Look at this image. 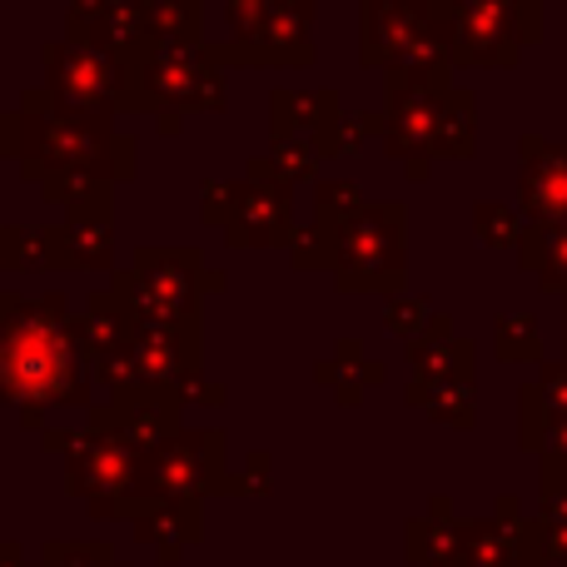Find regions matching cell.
I'll list each match as a JSON object with an SVG mask.
<instances>
[{"label":"cell","instance_id":"cell-1","mask_svg":"<svg viewBox=\"0 0 567 567\" xmlns=\"http://www.w3.org/2000/svg\"><path fill=\"white\" fill-rule=\"evenodd\" d=\"M65 293H0V403L20 409L25 429H45V409H90V379L70 339Z\"/></svg>","mask_w":567,"mask_h":567},{"label":"cell","instance_id":"cell-2","mask_svg":"<svg viewBox=\"0 0 567 567\" xmlns=\"http://www.w3.org/2000/svg\"><path fill=\"white\" fill-rule=\"evenodd\" d=\"M0 155H16L35 185L55 175H95L110 185L135 179V140L100 120L65 115L45 85L25 90L20 110L0 115Z\"/></svg>","mask_w":567,"mask_h":567},{"label":"cell","instance_id":"cell-3","mask_svg":"<svg viewBox=\"0 0 567 567\" xmlns=\"http://www.w3.org/2000/svg\"><path fill=\"white\" fill-rule=\"evenodd\" d=\"M383 150L409 165V179H429L433 159H468L478 140V95L453 75L383 70Z\"/></svg>","mask_w":567,"mask_h":567},{"label":"cell","instance_id":"cell-4","mask_svg":"<svg viewBox=\"0 0 567 567\" xmlns=\"http://www.w3.org/2000/svg\"><path fill=\"white\" fill-rule=\"evenodd\" d=\"M293 269H333L339 289L349 293H403L409 275V209L399 199L389 205H363L353 219L323 229L313 225L299 245L289 249Z\"/></svg>","mask_w":567,"mask_h":567},{"label":"cell","instance_id":"cell-5","mask_svg":"<svg viewBox=\"0 0 567 567\" xmlns=\"http://www.w3.org/2000/svg\"><path fill=\"white\" fill-rule=\"evenodd\" d=\"M120 110L155 115L159 135H179L185 115H215L225 110V65L215 50L185 45V40H145L125 60V95Z\"/></svg>","mask_w":567,"mask_h":567},{"label":"cell","instance_id":"cell-6","mask_svg":"<svg viewBox=\"0 0 567 567\" xmlns=\"http://www.w3.org/2000/svg\"><path fill=\"white\" fill-rule=\"evenodd\" d=\"M225 289L195 245H140L135 265L110 275V299L130 323H199V293Z\"/></svg>","mask_w":567,"mask_h":567},{"label":"cell","instance_id":"cell-7","mask_svg":"<svg viewBox=\"0 0 567 567\" xmlns=\"http://www.w3.org/2000/svg\"><path fill=\"white\" fill-rule=\"evenodd\" d=\"M359 60L409 75H453V25L429 0H359Z\"/></svg>","mask_w":567,"mask_h":567},{"label":"cell","instance_id":"cell-8","mask_svg":"<svg viewBox=\"0 0 567 567\" xmlns=\"http://www.w3.org/2000/svg\"><path fill=\"white\" fill-rule=\"evenodd\" d=\"M453 25V65H518L543 40V0H429Z\"/></svg>","mask_w":567,"mask_h":567},{"label":"cell","instance_id":"cell-9","mask_svg":"<svg viewBox=\"0 0 567 567\" xmlns=\"http://www.w3.org/2000/svg\"><path fill=\"white\" fill-rule=\"evenodd\" d=\"M229 478L235 473L225 468V439L215 429H195V433L185 429L165 449L145 453L135 513L150 508V503H205L209 493H229Z\"/></svg>","mask_w":567,"mask_h":567},{"label":"cell","instance_id":"cell-10","mask_svg":"<svg viewBox=\"0 0 567 567\" xmlns=\"http://www.w3.org/2000/svg\"><path fill=\"white\" fill-rule=\"evenodd\" d=\"M145 473V453L120 443L115 433L80 429L75 449L65 453V488L90 503V518H130Z\"/></svg>","mask_w":567,"mask_h":567},{"label":"cell","instance_id":"cell-11","mask_svg":"<svg viewBox=\"0 0 567 567\" xmlns=\"http://www.w3.org/2000/svg\"><path fill=\"white\" fill-rule=\"evenodd\" d=\"M40 65H45V90L65 115L115 125L120 95H125V65L115 55H100L75 40H50L40 50Z\"/></svg>","mask_w":567,"mask_h":567},{"label":"cell","instance_id":"cell-12","mask_svg":"<svg viewBox=\"0 0 567 567\" xmlns=\"http://www.w3.org/2000/svg\"><path fill=\"white\" fill-rule=\"evenodd\" d=\"M453 567H548L538 518H528L523 503L513 493H503L488 518H468Z\"/></svg>","mask_w":567,"mask_h":567},{"label":"cell","instance_id":"cell-13","mask_svg":"<svg viewBox=\"0 0 567 567\" xmlns=\"http://www.w3.org/2000/svg\"><path fill=\"white\" fill-rule=\"evenodd\" d=\"M313 0H289L229 45H209L219 65H309L313 60Z\"/></svg>","mask_w":567,"mask_h":567},{"label":"cell","instance_id":"cell-14","mask_svg":"<svg viewBox=\"0 0 567 567\" xmlns=\"http://www.w3.org/2000/svg\"><path fill=\"white\" fill-rule=\"evenodd\" d=\"M219 229L235 249H293L303 239V229L293 225V195L284 185H265V179H239L229 189V215Z\"/></svg>","mask_w":567,"mask_h":567},{"label":"cell","instance_id":"cell-15","mask_svg":"<svg viewBox=\"0 0 567 567\" xmlns=\"http://www.w3.org/2000/svg\"><path fill=\"white\" fill-rule=\"evenodd\" d=\"M518 205L528 225H567V140H518Z\"/></svg>","mask_w":567,"mask_h":567},{"label":"cell","instance_id":"cell-16","mask_svg":"<svg viewBox=\"0 0 567 567\" xmlns=\"http://www.w3.org/2000/svg\"><path fill=\"white\" fill-rule=\"evenodd\" d=\"M343 120L339 110V90L319 85V90H269V135L275 140H319L329 135Z\"/></svg>","mask_w":567,"mask_h":567},{"label":"cell","instance_id":"cell-17","mask_svg":"<svg viewBox=\"0 0 567 567\" xmlns=\"http://www.w3.org/2000/svg\"><path fill=\"white\" fill-rule=\"evenodd\" d=\"M473 339L453 333L449 313H433V323L423 329V339L409 343V369L413 379H473Z\"/></svg>","mask_w":567,"mask_h":567},{"label":"cell","instance_id":"cell-18","mask_svg":"<svg viewBox=\"0 0 567 567\" xmlns=\"http://www.w3.org/2000/svg\"><path fill=\"white\" fill-rule=\"evenodd\" d=\"M463 533H468V518H458L453 503L439 493V498L429 503V513L409 523V563L453 567V558H458V548H463Z\"/></svg>","mask_w":567,"mask_h":567},{"label":"cell","instance_id":"cell-19","mask_svg":"<svg viewBox=\"0 0 567 567\" xmlns=\"http://www.w3.org/2000/svg\"><path fill=\"white\" fill-rule=\"evenodd\" d=\"M135 538L159 553V563H179L189 543H199V503H150L135 518Z\"/></svg>","mask_w":567,"mask_h":567},{"label":"cell","instance_id":"cell-20","mask_svg":"<svg viewBox=\"0 0 567 567\" xmlns=\"http://www.w3.org/2000/svg\"><path fill=\"white\" fill-rule=\"evenodd\" d=\"M50 229H55V269H115L110 219H65Z\"/></svg>","mask_w":567,"mask_h":567},{"label":"cell","instance_id":"cell-21","mask_svg":"<svg viewBox=\"0 0 567 567\" xmlns=\"http://www.w3.org/2000/svg\"><path fill=\"white\" fill-rule=\"evenodd\" d=\"M403 399H409L413 409H423L429 419L449 423V429H473V419H478L473 379H409Z\"/></svg>","mask_w":567,"mask_h":567},{"label":"cell","instance_id":"cell-22","mask_svg":"<svg viewBox=\"0 0 567 567\" xmlns=\"http://www.w3.org/2000/svg\"><path fill=\"white\" fill-rule=\"evenodd\" d=\"M518 265L548 293L567 299V225H528L518 245Z\"/></svg>","mask_w":567,"mask_h":567},{"label":"cell","instance_id":"cell-23","mask_svg":"<svg viewBox=\"0 0 567 567\" xmlns=\"http://www.w3.org/2000/svg\"><path fill=\"white\" fill-rule=\"evenodd\" d=\"M313 379L329 383V389L339 393V403H359L363 389L383 383V363H373L359 339H339L333 343V359H323L319 369H313Z\"/></svg>","mask_w":567,"mask_h":567},{"label":"cell","instance_id":"cell-24","mask_svg":"<svg viewBox=\"0 0 567 567\" xmlns=\"http://www.w3.org/2000/svg\"><path fill=\"white\" fill-rule=\"evenodd\" d=\"M50 205L65 209V219H110L115 225V185L95 175H55L40 185Z\"/></svg>","mask_w":567,"mask_h":567},{"label":"cell","instance_id":"cell-25","mask_svg":"<svg viewBox=\"0 0 567 567\" xmlns=\"http://www.w3.org/2000/svg\"><path fill=\"white\" fill-rule=\"evenodd\" d=\"M319 145L313 140H275V150L269 155H255L245 165V179H265V185H303V179L319 175Z\"/></svg>","mask_w":567,"mask_h":567},{"label":"cell","instance_id":"cell-26","mask_svg":"<svg viewBox=\"0 0 567 567\" xmlns=\"http://www.w3.org/2000/svg\"><path fill=\"white\" fill-rule=\"evenodd\" d=\"M538 528H543V558L548 567H567V478L563 473H538Z\"/></svg>","mask_w":567,"mask_h":567},{"label":"cell","instance_id":"cell-27","mask_svg":"<svg viewBox=\"0 0 567 567\" xmlns=\"http://www.w3.org/2000/svg\"><path fill=\"white\" fill-rule=\"evenodd\" d=\"M145 10L150 40H185V45H205V0H155Z\"/></svg>","mask_w":567,"mask_h":567},{"label":"cell","instance_id":"cell-28","mask_svg":"<svg viewBox=\"0 0 567 567\" xmlns=\"http://www.w3.org/2000/svg\"><path fill=\"white\" fill-rule=\"evenodd\" d=\"M523 235H528L523 209L503 205V199H478V205H473V239H478L483 249H518Z\"/></svg>","mask_w":567,"mask_h":567},{"label":"cell","instance_id":"cell-29","mask_svg":"<svg viewBox=\"0 0 567 567\" xmlns=\"http://www.w3.org/2000/svg\"><path fill=\"white\" fill-rule=\"evenodd\" d=\"M493 353L503 363H543V329L533 313H498L493 319Z\"/></svg>","mask_w":567,"mask_h":567},{"label":"cell","instance_id":"cell-30","mask_svg":"<svg viewBox=\"0 0 567 567\" xmlns=\"http://www.w3.org/2000/svg\"><path fill=\"white\" fill-rule=\"evenodd\" d=\"M6 269H55V229L50 225H6Z\"/></svg>","mask_w":567,"mask_h":567},{"label":"cell","instance_id":"cell-31","mask_svg":"<svg viewBox=\"0 0 567 567\" xmlns=\"http://www.w3.org/2000/svg\"><path fill=\"white\" fill-rule=\"evenodd\" d=\"M359 209H363V195L353 179H319V185H313V225L333 229V225H343V219H353Z\"/></svg>","mask_w":567,"mask_h":567},{"label":"cell","instance_id":"cell-32","mask_svg":"<svg viewBox=\"0 0 567 567\" xmlns=\"http://www.w3.org/2000/svg\"><path fill=\"white\" fill-rule=\"evenodd\" d=\"M373 135L383 140V115H343L339 125H333L329 135H319L313 145H319V155H353V150H363Z\"/></svg>","mask_w":567,"mask_h":567},{"label":"cell","instance_id":"cell-33","mask_svg":"<svg viewBox=\"0 0 567 567\" xmlns=\"http://www.w3.org/2000/svg\"><path fill=\"white\" fill-rule=\"evenodd\" d=\"M433 303L423 299V293H399V299H389V309H383V329L389 333H399L403 343H413V339H423V329L433 323Z\"/></svg>","mask_w":567,"mask_h":567},{"label":"cell","instance_id":"cell-34","mask_svg":"<svg viewBox=\"0 0 567 567\" xmlns=\"http://www.w3.org/2000/svg\"><path fill=\"white\" fill-rule=\"evenodd\" d=\"M35 567H125L105 543H45Z\"/></svg>","mask_w":567,"mask_h":567},{"label":"cell","instance_id":"cell-35","mask_svg":"<svg viewBox=\"0 0 567 567\" xmlns=\"http://www.w3.org/2000/svg\"><path fill=\"white\" fill-rule=\"evenodd\" d=\"M533 393H538L543 413H548V429L558 419H567V359H543L538 379H533Z\"/></svg>","mask_w":567,"mask_h":567},{"label":"cell","instance_id":"cell-36","mask_svg":"<svg viewBox=\"0 0 567 567\" xmlns=\"http://www.w3.org/2000/svg\"><path fill=\"white\" fill-rule=\"evenodd\" d=\"M275 463H269V453H249L245 468L229 478V493H239V498H259V493H269V483H275Z\"/></svg>","mask_w":567,"mask_h":567},{"label":"cell","instance_id":"cell-37","mask_svg":"<svg viewBox=\"0 0 567 567\" xmlns=\"http://www.w3.org/2000/svg\"><path fill=\"white\" fill-rule=\"evenodd\" d=\"M279 6H289V0H225L229 10V25H235V35H245L249 25H259L265 16H275Z\"/></svg>","mask_w":567,"mask_h":567},{"label":"cell","instance_id":"cell-38","mask_svg":"<svg viewBox=\"0 0 567 567\" xmlns=\"http://www.w3.org/2000/svg\"><path fill=\"white\" fill-rule=\"evenodd\" d=\"M538 458H543V473H563L567 478V419H558L548 429V443H543Z\"/></svg>","mask_w":567,"mask_h":567},{"label":"cell","instance_id":"cell-39","mask_svg":"<svg viewBox=\"0 0 567 567\" xmlns=\"http://www.w3.org/2000/svg\"><path fill=\"white\" fill-rule=\"evenodd\" d=\"M185 403H205V409H219V403H225V389H219L215 379H205V373H199V379L185 383Z\"/></svg>","mask_w":567,"mask_h":567},{"label":"cell","instance_id":"cell-40","mask_svg":"<svg viewBox=\"0 0 567 567\" xmlns=\"http://www.w3.org/2000/svg\"><path fill=\"white\" fill-rule=\"evenodd\" d=\"M0 567H35L25 558V548L20 543H0Z\"/></svg>","mask_w":567,"mask_h":567},{"label":"cell","instance_id":"cell-41","mask_svg":"<svg viewBox=\"0 0 567 567\" xmlns=\"http://www.w3.org/2000/svg\"><path fill=\"white\" fill-rule=\"evenodd\" d=\"M563 349H567V299H563ZM567 359V353H563Z\"/></svg>","mask_w":567,"mask_h":567},{"label":"cell","instance_id":"cell-42","mask_svg":"<svg viewBox=\"0 0 567 567\" xmlns=\"http://www.w3.org/2000/svg\"><path fill=\"white\" fill-rule=\"evenodd\" d=\"M135 6H155V0H135Z\"/></svg>","mask_w":567,"mask_h":567}]
</instances>
